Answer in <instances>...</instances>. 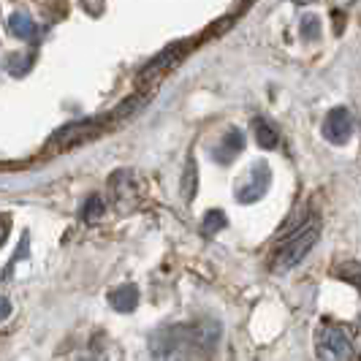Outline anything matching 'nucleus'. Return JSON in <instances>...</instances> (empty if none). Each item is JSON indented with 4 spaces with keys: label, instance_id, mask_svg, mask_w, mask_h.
Wrapping results in <instances>:
<instances>
[{
    "label": "nucleus",
    "instance_id": "f8f14e48",
    "mask_svg": "<svg viewBox=\"0 0 361 361\" xmlns=\"http://www.w3.org/2000/svg\"><path fill=\"white\" fill-rule=\"evenodd\" d=\"M223 226H226V215H223L220 209H212L209 215L204 217V223H201V231H204L207 236H212V234H217Z\"/></svg>",
    "mask_w": 361,
    "mask_h": 361
},
{
    "label": "nucleus",
    "instance_id": "9b49d317",
    "mask_svg": "<svg viewBox=\"0 0 361 361\" xmlns=\"http://www.w3.org/2000/svg\"><path fill=\"white\" fill-rule=\"evenodd\" d=\"M8 27H11V33L17 38H33L36 36V25H33V19L27 17L25 11H17V14H11V19H8Z\"/></svg>",
    "mask_w": 361,
    "mask_h": 361
},
{
    "label": "nucleus",
    "instance_id": "6e6552de",
    "mask_svg": "<svg viewBox=\"0 0 361 361\" xmlns=\"http://www.w3.org/2000/svg\"><path fill=\"white\" fill-rule=\"evenodd\" d=\"M242 149H245V136H242V130L234 128V130H228V133L223 136V142L215 147L212 155H215L217 163H231Z\"/></svg>",
    "mask_w": 361,
    "mask_h": 361
},
{
    "label": "nucleus",
    "instance_id": "9d476101",
    "mask_svg": "<svg viewBox=\"0 0 361 361\" xmlns=\"http://www.w3.org/2000/svg\"><path fill=\"white\" fill-rule=\"evenodd\" d=\"M253 133H255V145H261L264 149H274L280 136H277V128L271 126L269 120L264 117H255L253 120Z\"/></svg>",
    "mask_w": 361,
    "mask_h": 361
},
{
    "label": "nucleus",
    "instance_id": "423d86ee",
    "mask_svg": "<svg viewBox=\"0 0 361 361\" xmlns=\"http://www.w3.org/2000/svg\"><path fill=\"white\" fill-rule=\"evenodd\" d=\"M182 52H185V44H177V47H171V49H166L163 54H158L145 71H142V79H155V76L166 73L169 68H174L182 60Z\"/></svg>",
    "mask_w": 361,
    "mask_h": 361
},
{
    "label": "nucleus",
    "instance_id": "1a4fd4ad",
    "mask_svg": "<svg viewBox=\"0 0 361 361\" xmlns=\"http://www.w3.org/2000/svg\"><path fill=\"white\" fill-rule=\"evenodd\" d=\"M109 305L117 312H133L139 307V288L136 286H123V288L109 293Z\"/></svg>",
    "mask_w": 361,
    "mask_h": 361
},
{
    "label": "nucleus",
    "instance_id": "f257e3e1",
    "mask_svg": "<svg viewBox=\"0 0 361 361\" xmlns=\"http://www.w3.org/2000/svg\"><path fill=\"white\" fill-rule=\"evenodd\" d=\"M220 331V324L212 318L166 326L149 343L152 361H207V356L217 348Z\"/></svg>",
    "mask_w": 361,
    "mask_h": 361
},
{
    "label": "nucleus",
    "instance_id": "4468645a",
    "mask_svg": "<svg viewBox=\"0 0 361 361\" xmlns=\"http://www.w3.org/2000/svg\"><path fill=\"white\" fill-rule=\"evenodd\" d=\"M22 57H25L22 63H17V60H11V63H8V71L17 73V76L27 71V68H30V63H33V57H30V54H22Z\"/></svg>",
    "mask_w": 361,
    "mask_h": 361
},
{
    "label": "nucleus",
    "instance_id": "39448f33",
    "mask_svg": "<svg viewBox=\"0 0 361 361\" xmlns=\"http://www.w3.org/2000/svg\"><path fill=\"white\" fill-rule=\"evenodd\" d=\"M353 133V117L345 106L331 109L324 120V136L331 145H345Z\"/></svg>",
    "mask_w": 361,
    "mask_h": 361
},
{
    "label": "nucleus",
    "instance_id": "f3484780",
    "mask_svg": "<svg viewBox=\"0 0 361 361\" xmlns=\"http://www.w3.org/2000/svg\"><path fill=\"white\" fill-rule=\"evenodd\" d=\"M11 315V302L6 296H0V321H6Z\"/></svg>",
    "mask_w": 361,
    "mask_h": 361
},
{
    "label": "nucleus",
    "instance_id": "20e7f679",
    "mask_svg": "<svg viewBox=\"0 0 361 361\" xmlns=\"http://www.w3.org/2000/svg\"><path fill=\"white\" fill-rule=\"evenodd\" d=\"M269 166L264 161L253 163V169L247 171V180L242 182V188L236 190V199L242 201V204H253V201H258L264 193H267V188H269Z\"/></svg>",
    "mask_w": 361,
    "mask_h": 361
},
{
    "label": "nucleus",
    "instance_id": "2eb2a0df",
    "mask_svg": "<svg viewBox=\"0 0 361 361\" xmlns=\"http://www.w3.org/2000/svg\"><path fill=\"white\" fill-rule=\"evenodd\" d=\"M302 27H305V36H307V38H315V36H318V33H315V27H318V19H315V17H305Z\"/></svg>",
    "mask_w": 361,
    "mask_h": 361
},
{
    "label": "nucleus",
    "instance_id": "7ed1b4c3",
    "mask_svg": "<svg viewBox=\"0 0 361 361\" xmlns=\"http://www.w3.org/2000/svg\"><path fill=\"white\" fill-rule=\"evenodd\" d=\"M315 350L321 361H353L356 359V345L350 331L340 324L326 321L315 331Z\"/></svg>",
    "mask_w": 361,
    "mask_h": 361
},
{
    "label": "nucleus",
    "instance_id": "f03ea898",
    "mask_svg": "<svg viewBox=\"0 0 361 361\" xmlns=\"http://www.w3.org/2000/svg\"><path fill=\"white\" fill-rule=\"evenodd\" d=\"M321 239V223L318 220H310L302 228H296L293 234L288 236V242L280 247V253L274 258V271L283 274V271L293 269L296 264H302L307 253L315 247V242Z\"/></svg>",
    "mask_w": 361,
    "mask_h": 361
},
{
    "label": "nucleus",
    "instance_id": "0eeeda50",
    "mask_svg": "<svg viewBox=\"0 0 361 361\" xmlns=\"http://www.w3.org/2000/svg\"><path fill=\"white\" fill-rule=\"evenodd\" d=\"M92 133H95L92 120H87V123H71V126H66L60 133H57V136H54V145H57V147L82 145L85 139H90Z\"/></svg>",
    "mask_w": 361,
    "mask_h": 361
},
{
    "label": "nucleus",
    "instance_id": "dca6fc26",
    "mask_svg": "<svg viewBox=\"0 0 361 361\" xmlns=\"http://www.w3.org/2000/svg\"><path fill=\"white\" fill-rule=\"evenodd\" d=\"M8 231H11V223H8V217L0 215V245L8 239Z\"/></svg>",
    "mask_w": 361,
    "mask_h": 361
},
{
    "label": "nucleus",
    "instance_id": "ddd939ff",
    "mask_svg": "<svg viewBox=\"0 0 361 361\" xmlns=\"http://www.w3.org/2000/svg\"><path fill=\"white\" fill-rule=\"evenodd\" d=\"M101 215H104V199H101V196H90V199H87V204H85V212H82V217H85L87 223H92V220H98Z\"/></svg>",
    "mask_w": 361,
    "mask_h": 361
}]
</instances>
